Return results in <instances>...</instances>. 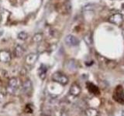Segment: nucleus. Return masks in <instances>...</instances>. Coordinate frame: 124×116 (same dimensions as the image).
I'll list each match as a JSON object with an SVG mask.
<instances>
[{
	"instance_id": "nucleus-13",
	"label": "nucleus",
	"mask_w": 124,
	"mask_h": 116,
	"mask_svg": "<svg viewBox=\"0 0 124 116\" xmlns=\"http://www.w3.org/2000/svg\"><path fill=\"white\" fill-rule=\"evenodd\" d=\"M85 115H86V116H99V111L96 110L95 108H89L85 110Z\"/></svg>"
},
{
	"instance_id": "nucleus-11",
	"label": "nucleus",
	"mask_w": 124,
	"mask_h": 116,
	"mask_svg": "<svg viewBox=\"0 0 124 116\" xmlns=\"http://www.w3.org/2000/svg\"><path fill=\"white\" fill-rule=\"evenodd\" d=\"M24 52H25V50L21 45H16L14 48L13 53L16 57H20L23 55Z\"/></svg>"
},
{
	"instance_id": "nucleus-2",
	"label": "nucleus",
	"mask_w": 124,
	"mask_h": 116,
	"mask_svg": "<svg viewBox=\"0 0 124 116\" xmlns=\"http://www.w3.org/2000/svg\"><path fill=\"white\" fill-rule=\"evenodd\" d=\"M52 80L54 82H57L61 85H66L68 84L69 79L68 77L64 75V73H60V72H56L52 75Z\"/></svg>"
},
{
	"instance_id": "nucleus-9",
	"label": "nucleus",
	"mask_w": 124,
	"mask_h": 116,
	"mask_svg": "<svg viewBox=\"0 0 124 116\" xmlns=\"http://www.w3.org/2000/svg\"><path fill=\"white\" fill-rule=\"evenodd\" d=\"M32 87H33V84H32V82H31V80L29 79L26 80L23 83L22 91L24 93H29L32 90Z\"/></svg>"
},
{
	"instance_id": "nucleus-1",
	"label": "nucleus",
	"mask_w": 124,
	"mask_h": 116,
	"mask_svg": "<svg viewBox=\"0 0 124 116\" xmlns=\"http://www.w3.org/2000/svg\"><path fill=\"white\" fill-rule=\"evenodd\" d=\"M113 99L116 102L124 104V89L121 85L116 87L113 93Z\"/></svg>"
},
{
	"instance_id": "nucleus-19",
	"label": "nucleus",
	"mask_w": 124,
	"mask_h": 116,
	"mask_svg": "<svg viewBox=\"0 0 124 116\" xmlns=\"http://www.w3.org/2000/svg\"><path fill=\"white\" fill-rule=\"evenodd\" d=\"M2 34H3V30L1 28H0V36H1Z\"/></svg>"
},
{
	"instance_id": "nucleus-20",
	"label": "nucleus",
	"mask_w": 124,
	"mask_h": 116,
	"mask_svg": "<svg viewBox=\"0 0 124 116\" xmlns=\"http://www.w3.org/2000/svg\"><path fill=\"white\" fill-rule=\"evenodd\" d=\"M121 69L123 70V71L124 72V65H123V66H122V67H121Z\"/></svg>"
},
{
	"instance_id": "nucleus-3",
	"label": "nucleus",
	"mask_w": 124,
	"mask_h": 116,
	"mask_svg": "<svg viewBox=\"0 0 124 116\" xmlns=\"http://www.w3.org/2000/svg\"><path fill=\"white\" fill-rule=\"evenodd\" d=\"M19 87V80L17 77H12L9 80L8 82V87L7 91L9 93L13 94L17 90L18 87Z\"/></svg>"
},
{
	"instance_id": "nucleus-16",
	"label": "nucleus",
	"mask_w": 124,
	"mask_h": 116,
	"mask_svg": "<svg viewBox=\"0 0 124 116\" xmlns=\"http://www.w3.org/2000/svg\"><path fill=\"white\" fill-rule=\"evenodd\" d=\"M84 40H85V42L87 44H88V45L92 44L93 40H92V34H91L90 33H87V34L84 36Z\"/></svg>"
},
{
	"instance_id": "nucleus-12",
	"label": "nucleus",
	"mask_w": 124,
	"mask_h": 116,
	"mask_svg": "<svg viewBox=\"0 0 124 116\" xmlns=\"http://www.w3.org/2000/svg\"><path fill=\"white\" fill-rule=\"evenodd\" d=\"M87 87L88 89V91L91 93H92V94H99V89L98 88V87H96L95 84H93L92 83H88Z\"/></svg>"
},
{
	"instance_id": "nucleus-14",
	"label": "nucleus",
	"mask_w": 124,
	"mask_h": 116,
	"mask_svg": "<svg viewBox=\"0 0 124 116\" xmlns=\"http://www.w3.org/2000/svg\"><path fill=\"white\" fill-rule=\"evenodd\" d=\"M43 38H44V34L41 33H37L33 35V36L32 37V40L34 43H40L43 40Z\"/></svg>"
},
{
	"instance_id": "nucleus-7",
	"label": "nucleus",
	"mask_w": 124,
	"mask_h": 116,
	"mask_svg": "<svg viewBox=\"0 0 124 116\" xmlns=\"http://www.w3.org/2000/svg\"><path fill=\"white\" fill-rule=\"evenodd\" d=\"M11 53L9 50H0V62L2 63H8L11 60Z\"/></svg>"
},
{
	"instance_id": "nucleus-10",
	"label": "nucleus",
	"mask_w": 124,
	"mask_h": 116,
	"mask_svg": "<svg viewBox=\"0 0 124 116\" xmlns=\"http://www.w3.org/2000/svg\"><path fill=\"white\" fill-rule=\"evenodd\" d=\"M48 71L47 67L45 64H41L38 70V74L41 80H44L46 76V72Z\"/></svg>"
},
{
	"instance_id": "nucleus-8",
	"label": "nucleus",
	"mask_w": 124,
	"mask_h": 116,
	"mask_svg": "<svg viewBox=\"0 0 124 116\" xmlns=\"http://www.w3.org/2000/svg\"><path fill=\"white\" fill-rule=\"evenodd\" d=\"M81 92V87L79 86L78 84H73L71 87H70V90H69V93L70 94L74 96V97H78Z\"/></svg>"
},
{
	"instance_id": "nucleus-6",
	"label": "nucleus",
	"mask_w": 124,
	"mask_h": 116,
	"mask_svg": "<svg viewBox=\"0 0 124 116\" xmlns=\"http://www.w3.org/2000/svg\"><path fill=\"white\" fill-rule=\"evenodd\" d=\"M64 41L68 45L71 46H78L80 44V40L76 36H73V35H68V36L65 37Z\"/></svg>"
},
{
	"instance_id": "nucleus-4",
	"label": "nucleus",
	"mask_w": 124,
	"mask_h": 116,
	"mask_svg": "<svg viewBox=\"0 0 124 116\" xmlns=\"http://www.w3.org/2000/svg\"><path fill=\"white\" fill-rule=\"evenodd\" d=\"M108 21L114 25L120 26L123 22V17L120 13H114L108 17Z\"/></svg>"
},
{
	"instance_id": "nucleus-17",
	"label": "nucleus",
	"mask_w": 124,
	"mask_h": 116,
	"mask_svg": "<svg viewBox=\"0 0 124 116\" xmlns=\"http://www.w3.org/2000/svg\"><path fill=\"white\" fill-rule=\"evenodd\" d=\"M0 77L1 78H4L6 79L8 77V73L6 71H5V70H0Z\"/></svg>"
},
{
	"instance_id": "nucleus-5",
	"label": "nucleus",
	"mask_w": 124,
	"mask_h": 116,
	"mask_svg": "<svg viewBox=\"0 0 124 116\" xmlns=\"http://www.w3.org/2000/svg\"><path fill=\"white\" fill-rule=\"evenodd\" d=\"M39 58V55L36 53H30L26 57V64L29 66H33L36 64V62L37 61Z\"/></svg>"
},
{
	"instance_id": "nucleus-18",
	"label": "nucleus",
	"mask_w": 124,
	"mask_h": 116,
	"mask_svg": "<svg viewBox=\"0 0 124 116\" xmlns=\"http://www.w3.org/2000/svg\"><path fill=\"white\" fill-rule=\"evenodd\" d=\"M4 99V94L2 92H0V103L2 102V100Z\"/></svg>"
},
{
	"instance_id": "nucleus-21",
	"label": "nucleus",
	"mask_w": 124,
	"mask_h": 116,
	"mask_svg": "<svg viewBox=\"0 0 124 116\" xmlns=\"http://www.w3.org/2000/svg\"><path fill=\"white\" fill-rule=\"evenodd\" d=\"M121 116H124V111H122V114H121Z\"/></svg>"
},
{
	"instance_id": "nucleus-15",
	"label": "nucleus",
	"mask_w": 124,
	"mask_h": 116,
	"mask_svg": "<svg viewBox=\"0 0 124 116\" xmlns=\"http://www.w3.org/2000/svg\"><path fill=\"white\" fill-rule=\"evenodd\" d=\"M17 37H18L19 40H20L22 41H24V40H27V38H28V33L24 32V31H22V32L18 33Z\"/></svg>"
}]
</instances>
